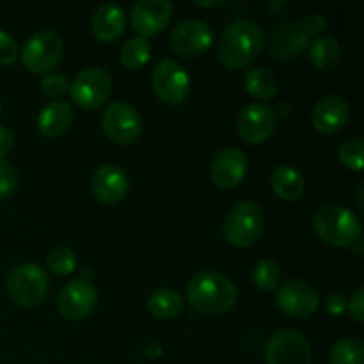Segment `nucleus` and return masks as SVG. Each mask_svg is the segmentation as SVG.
Here are the masks:
<instances>
[{
    "label": "nucleus",
    "instance_id": "26",
    "mask_svg": "<svg viewBox=\"0 0 364 364\" xmlns=\"http://www.w3.org/2000/svg\"><path fill=\"white\" fill-rule=\"evenodd\" d=\"M151 57V45L142 36H134L121 48V64L128 70H139Z\"/></svg>",
    "mask_w": 364,
    "mask_h": 364
},
{
    "label": "nucleus",
    "instance_id": "2",
    "mask_svg": "<svg viewBox=\"0 0 364 364\" xmlns=\"http://www.w3.org/2000/svg\"><path fill=\"white\" fill-rule=\"evenodd\" d=\"M188 302L206 315H223L230 311L238 297L233 281L217 270H201L187 287Z\"/></svg>",
    "mask_w": 364,
    "mask_h": 364
},
{
    "label": "nucleus",
    "instance_id": "21",
    "mask_svg": "<svg viewBox=\"0 0 364 364\" xmlns=\"http://www.w3.org/2000/svg\"><path fill=\"white\" fill-rule=\"evenodd\" d=\"M73 121V109L68 102L53 100L46 103L38 116V128L46 137H55L64 134Z\"/></svg>",
    "mask_w": 364,
    "mask_h": 364
},
{
    "label": "nucleus",
    "instance_id": "17",
    "mask_svg": "<svg viewBox=\"0 0 364 364\" xmlns=\"http://www.w3.org/2000/svg\"><path fill=\"white\" fill-rule=\"evenodd\" d=\"M173 16L169 0H139L132 7V23L142 38L159 34Z\"/></svg>",
    "mask_w": 364,
    "mask_h": 364
},
{
    "label": "nucleus",
    "instance_id": "20",
    "mask_svg": "<svg viewBox=\"0 0 364 364\" xmlns=\"http://www.w3.org/2000/svg\"><path fill=\"white\" fill-rule=\"evenodd\" d=\"M124 11L117 4H103L92 14L91 27L92 32L102 41H114L124 31Z\"/></svg>",
    "mask_w": 364,
    "mask_h": 364
},
{
    "label": "nucleus",
    "instance_id": "32",
    "mask_svg": "<svg viewBox=\"0 0 364 364\" xmlns=\"http://www.w3.org/2000/svg\"><path fill=\"white\" fill-rule=\"evenodd\" d=\"M41 87L46 95L57 98V96H63L64 92L70 89V82H68L66 75L64 73H57V71H53V73L45 75V78H43L41 82Z\"/></svg>",
    "mask_w": 364,
    "mask_h": 364
},
{
    "label": "nucleus",
    "instance_id": "7",
    "mask_svg": "<svg viewBox=\"0 0 364 364\" xmlns=\"http://www.w3.org/2000/svg\"><path fill=\"white\" fill-rule=\"evenodd\" d=\"M112 91V77L105 68L89 66L82 70L70 84L71 98L82 109L103 105Z\"/></svg>",
    "mask_w": 364,
    "mask_h": 364
},
{
    "label": "nucleus",
    "instance_id": "9",
    "mask_svg": "<svg viewBox=\"0 0 364 364\" xmlns=\"http://www.w3.org/2000/svg\"><path fill=\"white\" fill-rule=\"evenodd\" d=\"M102 128L107 137L117 144H130L142 132L141 114L128 103L112 102L103 110Z\"/></svg>",
    "mask_w": 364,
    "mask_h": 364
},
{
    "label": "nucleus",
    "instance_id": "14",
    "mask_svg": "<svg viewBox=\"0 0 364 364\" xmlns=\"http://www.w3.org/2000/svg\"><path fill=\"white\" fill-rule=\"evenodd\" d=\"M276 110L265 103H251L245 107L237 119V130L249 144H262L276 127Z\"/></svg>",
    "mask_w": 364,
    "mask_h": 364
},
{
    "label": "nucleus",
    "instance_id": "22",
    "mask_svg": "<svg viewBox=\"0 0 364 364\" xmlns=\"http://www.w3.org/2000/svg\"><path fill=\"white\" fill-rule=\"evenodd\" d=\"M274 192L284 201H297L306 188V178L301 171L290 164H283L274 169L270 178Z\"/></svg>",
    "mask_w": 364,
    "mask_h": 364
},
{
    "label": "nucleus",
    "instance_id": "30",
    "mask_svg": "<svg viewBox=\"0 0 364 364\" xmlns=\"http://www.w3.org/2000/svg\"><path fill=\"white\" fill-rule=\"evenodd\" d=\"M338 156L352 171H361L363 169V160H364V142L361 137H352L347 139L343 144L338 149Z\"/></svg>",
    "mask_w": 364,
    "mask_h": 364
},
{
    "label": "nucleus",
    "instance_id": "19",
    "mask_svg": "<svg viewBox=\"0 0 364 364\" xmlns=\"http://www.w3.org/2000/svg\"><path fill=\"white\" fill-rule=\"evenodd\" d=\"M309 36L299 21H284L270 36V55L277 60H287L308 48Z\"/></svg>",
    "mask_w": 364,
    "mask_h": 364
},
{
    "label": "nucleus",
    "instance_id": "24",
    "mask_svg": "<svg viewBox=\"0 0 364 364\" xmlns=\"http://www.w3.org/2000/svg\"><path fill=\"white\" fill-rule=\"evenodd\" d=\"M148 309L156 318H174L183 309V297L176 290L160 288L155 294L149 295Z\"/></svg>",
    "mask_w": 364,
    "mask_h": 364
},
{
    "label": "nucleus",
    "instance_id": "6",
    "mask_svg": "<svg viewBox=\"0 0 364 364\" xmlns=\"http://www.w3.org/2000/svg\"><path fill=\"white\" fill-rule=\"evenodd\" d=\"M64 43L53 31H38L28 36L21 50V63L32 73H46L60 60Z\"/></svg>",
    "mask_w": 364,
    "mask_h": 364
},
{
    "label": "nucleus",
    "instance_id": "15",
    "mask_svg": "<svg viewBox=\"0 0 364 364\" xmlns=\"http://www.w3.org/2000/svg\"><path fill=\"white\" fill-rule=\"evenodd\" d=\"M249 169V159L240 148H224L213 156L210 178L219 188H233L244 180Z\"/></svg>",
    "mask_w": 364,
    "mask_h": 364
},
{
    "label": "nucleus",
    "instance_id": "37",
    "mask_svg": "<svg viewBox=\"0 0 364 364\" xmlns=\"http://www.w3.org/2000/svg\"><path fill=\"white\" fill-rule=\"evenodd\" d=\"M14 146V135L6 124H0V159L6 156L7 153L13 149Z\"/></svg>",
    "mask_w": 364,
    "mask_h": 364
},
{
    "label": "nucleus",
    "instance_id": "3",
    "mask_svg": "<svg viewBox=\"0 0 364 364\" xmlns=\"http://www.w3.org/2000/svg\"><path fill=\"white\" fill-rule=\"evenodd\" d=\"M313 228L322 242L336 247L354 245L361 237V220L350 208L338 203L320 206L313 215Z\"/></svg>",
    "mask_w": 364,
    "mask_h": 364
},
{
    "label": "nucleus",
    "instance_id": "35",
    "mask_svg": "<svg viewBox=\"0 0 364 364\" xmlns=\"http://www.w3.org/2000/svg\"><path fill=\"white\" fill-rule=\"evenodd\" d=\"M347 297H345V295H341V294H331V295H327L326 297V302H323V304H326V309H327V313H329V315H333V316H340V315H343L345 311H347Z\"/></svg>",
    "mask_w": 364,
    "mask_h": 364
},
{
    "label": "nucleus",
    "instance_id": "10",
    "mask_svg": "<svg viewBox=\"0 0 364 364\" xmlns=\"http://www.w3.org/2000/svg\"><path fill=\"white\" fill-rule=\"evenodd\" d=\"M151 84L156 96L166 103H180L191 91V77L187 70L174 59H164L155 66Z\"/></svg>",
    "mask_w": 364,
    "mask_h": 364
},
{
    "label": "nucleus",
    "instance_id": "8",
    "mask_svg": "<svg viewBox=\"0 0 364 364\" xmlns=\"http://www.w3.org/2000/svg\"><path fill=\"white\" fill-rule=\"evenodd\" d=\"M265 359L267 364H311V345L297 331H279L267 341Z\"/></svg>",
    "mask_w": 364,
    "mask_h": 364
},
{
    "label": "nucleus",
    "instance_id": "29",
    "mask_svg": "<svg viewBox=\"0 0 364 364\" xmlns=\"http://www.w3.org/2000/svg\"><path fill=\"white\" fill-rule=\"evenodd\" d=\"M46 267L53 274L66 276V274H71L77 269V255L70 247L60 245V247L52 249L48 252V256H46Z\"/></svg>",
    "mask_w": 364,
    "mask_h": 364
},
{
    "label": "nucleus",
    "instance_id": "23",
    "mask_svg": "<svg viewBox=\"0 0 364 364\" xmlns=\"http://www.w3.org/2000/svg\"><path fill=\"white\" fill-rule=\"evenodd\" d=\"M309 57L318 70L331 71L340 64L341 46L331 36H318L309 43Z\"/></svg>",
    "mask_w": 364,
    "mask_h": 364
},
{
    "label": "nucleus",
    "instance_id": "38",
    "mask_svg": "<svg viewBox=\"0 0 364 364\" xmlns=\"http://www.w3.org/2000/svg\"><path fill=\"white\" fill-rule=\"evenodd\" d=\"M0 110H2V105H0Z\"/></svg>",
    "mask_w": 364,
    "mask_h": 364
},
{
    "label": "nucleus",
    "instance_id": "28",
    "mask_svg": "<svg viewBox=\"0 0 364 364\" xmlns=\"http://www.w3.org/2000/svg\"><path fill=\"white\" fill-rule=\"evenodd\" d=\"M281 279V269L272 259H259L252 269V281L263 291L276 290Z\"/></svg>",
    "mask_w": 364,
    "mask_h": 364
},
{
    "label": "nucleus",
    "instance_id": "11",
    "mask_svg": "<svg viewBox=\"0 0 364 364\" xmlns=\"http://www.w3.org/2000/svg\"><path fill=\"white\" fill-rule=\"evenodd\" d=\"M276 304L284 315L294 318H308L318 309V291L302 279H291L281 284L276 295Z\"/></svg>",
    "mask_w": 364,
    "mask_h": 364
},
{
    "label": "nucleus",
    "instance_id": "5",
    "mask_svg": "<svg viewBox=\"0 0 364 364\" xmlns=\"http://www.w3.org/2000/svg\"><path fill=\"white\" fill-rule=\"evenodd\" d=\"M48 291V276L36 263H21L7 276V294L11 301L23 308L38 306Z\"/></svg>",
    "mask_w": 364,
    "mask_h": 364
},
{
    "label": "nucleus",
    "instance_id": "12",
    "mask_svg": "<svg viewBox=\"0 0 364 364\" xmlns=\"http://www.w3.org/2000/svg\"><path fill=\"white\" fill-rule=\"evenodd\" d=\"M213 32L206 21L199 18H188L173 28L169 45L174 53L181 57H198L212 46Z\"/></svg>",
    "mask_w": 364,
    "mask_h": 364
},
{
    "label": "nucleus",
    "instance_id": "1",
    "mask_svg": "<svg viewBox=\"0 0 364 364\" xmlns=\"http://www.w3.org/2000/svg\"><path fill=\"white\" fill-rule=\"evenodd\" d=\"M265 46V36L249 18H237L223 32L219 43V60L223 66L237 70L255 63Z\"/></svg>",
    "mask_w": 364,
    "mask_h": 364
},
{
    "label": "nucleus",
    "instance_id": "33",
    "mask_svg": "<svg viewBox=\"0 0 364 364\" xmlns=\"http://www.w3.org/2000/svg\"><path fill=\"white\" fill-rule=\"evenodd\" d=\"M16 55H18L16 39H14L9 32L0 28V66H7V64L14 63Z\"/></svg>",
    "mask_w": 364,
    "mask_h": 364
},
{
    "label": "nucleus",
    "instance_id": "34",
    "mask_svg": "<svg viewBox=\"0 0 364 364\" xmlns=\"http://www.w3.org/2000/svg\"><path fill=\"white\" fill-rule=\"evenodd\" d=\"M301 25L302 28H304L306 34L311 38V36H318L320 32L326 28V18H323L320 13H311L301 21Z\"/></svg>",
    "mask_w": 364,
    "mask_h": 364
},
{
    "label": "nucleus",
    "instance_id": "25",
    "mask_svg": "<svg viewBox=\"0 0 364 364\" xmlns=\"http://www.w3.org/2000/svg\"><path fill=\"white\" fill-rule=\"evenodd\" d=\"M245 89L259 100H272L277 92V80L265 68H252L245 73Z\"/></svg>",
    "mask_w": 364,
    "mask_h": 364
},
{
    "label": "nucleus",
    "instance_id": "13",
    "mask_svg": "<svg viewBox=\"0 0 364 364\" xmlns=\"http://www.w3.org/2000/svg\"><path fill=\"white\" fill-rule=\"evenodd\" d=\"M96 288L91 281L84 277L70 281L66 287H63L59 297H57V308L60 315L71 320L85 318L92 311L96 304Z\"/></svg>",
    "mask_w": 364,
    "mask_h": 364
},
{
    "label": "nucleus",
    "instance_id": "18",
    "mask_svg": "<svg viewBox=\"0 0 364 364\" xmlns=\"http://www.w3.org/2000/svg\"><path fill=\"white\" fill-rule=\"evenodd\" d=\"M92 192L96 198L107 205H116L127 196L128 176L123 167L116 164H103L92 174Z\"/></svg>",
    "mask_w": 364,
    "mask_h": 364
},
{
    "label": "nucleus",
    "instance_id": "4",
    "mask_svg": "<svg viewBox=\"0 0 364 364\" xmlns=\"http://www.w3.org/2000/svg\"><path fill=\"white\" fill-rule=\"evenodd\" d=\"M265 219L258 203L242 201L237 203L233 208L228 212L223 224V233L230 244L238 247H249L255 244L263 233Z\"/></svg>",
    "mask_w": 364,
    "mask_h": 364
},
{
    "label": "nucleus",
    "instance_id": "36",
    "mask_svg": "<svg viewBox=\"0 0 364 364\" xmlns=\"http://www.w3.org/2000/svg\"><path fill=\"white\" fill-rule=\"evenodd\" d=\"M347 308L350 309V315L354 316L358 322L364 320V288L359 287L350 297V302H347Z\"/></svg>",
    "mask_w": 364,
    "mask_h": 364
},
{
    "label": "nucleus",
    "instance_id": "16",
    "mask_svg": "<svg viewBox=\"0 0 364 364\" xmlns=\"http://www.w3.org/2000/svg\"><path fill=\"white\" fill-rule=\"evenodd\" d=\"M350 116V105L343 96L327 95L315 103L311 110V123L320 134H336Z\"/></svg>",
    "mask_w": 364,
    "mask_h": 364
},
{
    "label": "nucleus",
    "instance_id": "27",
    "mask_svg": "<svg viewBox=\"0 0 364 364\" xmlns=\"http://www.w3.org/2000/svg\"><path fill=\"white\" fill-rule=\"evenodd\" d=\"M331 364H364V347L355 338L336 341L329 352Z\"/></svg>",
    "mask_w": 364,
    "mask_h": 364
},
{
    "label": "nucleus",
    "instance_id": "31",
    "mask_svg": "<svg viewBox=\"0 0 364 364\" xmlns=\"http://www.w3.org/2000/svg\"><path fill=\"white\" fill-rule=\"evenodd\" d=\"M18 185V174L7 160L0 159V199L9 198Z\"/></svg>",
    "mask_w": 364,
    "mask_h": 364
}]
</instances>
